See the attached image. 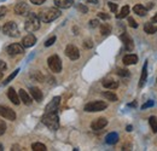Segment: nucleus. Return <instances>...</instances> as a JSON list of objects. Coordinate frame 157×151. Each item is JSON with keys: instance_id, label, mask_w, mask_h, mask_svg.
<instances>
[{"instance_id": "obj_1", "label": "nucleus", "mask_w": 157, "mask_h": 151, "mask_svg": "<svg viewBox=\"0 0 157 151\" xmlns=\"http://www.w3.org/2000/svg\"><path fill=\"white\" fill-rule=\"evenodd\" d=\"M41 121L51 131H57L59 128V118L56 113H46L42 116Z\"/></svg>"}, {"instance_id": "obj_2", "label": "nucleus", "mask_w": 157, "mask_h": 151, "mask_svg": "<svg viewBox=\"0 0 157 151\" xmlns=\"http://www.w3.org/2000/svg\"><path fill=\"white\" fill-rule=\"evenodd\" d=\"M60 16V11L56 7H48L46 10H42L39 14V18L44 23H50Z\"/></svg>"}, {"instance_id": "obj_3", "label": "nucleus", "mask_w": 157, "mask_h": 151, "mask_svg": "<svg viewBox=\"0 0 157 151\" xmlns=\"http://www.w3.org/2000/svg\"><path fill=\"white\" fill-rule=\"evenodd\" d=\"M40 18L39 16H36L35 14H28L27 15V19H25V24H24V28L27 32L29 33H33L35 30H38L40 28Z\"/></svg>"}, {"instance_id": "obj_4", "label": "nucleus", "mask_w": 157, "mask_h": 151, "mask_svg": "<svg viewBox=\"0 0 157 151\" xmlns=\"http://www.w3.org/2000/svg\"><path fill=\"white\" fill-rule=\"evenodd\" d=\"M2 32L5 35L10 37V38H17L20 35V29L17 27V24L15 22H7L5 23V25L2 27Z\"/></svg>"}, {"instance_id": "obj_5", "label": "nucleus", "mask_w": 157, "mask_h": 151, "mask_svg": "<svg viewBox=\"0 0 157 151\" xmlns=\"http://www.w3.org/2000/svg\"><path fill=\"white\" fill-rule=\"evenodd\" d=\"M108 108V104L105 102H100V100H96V102H91L88 104L85 105V111L87 113H97V111H103Z\"/></svg>"}, {"instance_id": "obj_6", "label": "nucleus", "mask_w": 157, "mask_h": 151, "mask_svg": "<svg viewBox=\"0 0 157 151\" xmlns=\"http://www.w3.org/2000/svg\"><path fill=\"white\" fill-rule=\"evenodd\" d=\"M47 64H48V68H50L53 73H60V72H62V62H60V59H59L58 56L53 55V56L48 57Z\"/></svg>"}, {"instance_id": "obj_7", "label": "nucleus", "mask_w": 157, "mask_h": 151, "mask_svg": "<svg viewBox=\"0 0 157 151\" xmlns=\"http://www.w3.org/2000/svg\"><path fill=\"white\" fill-rule=\"evenodd\" d=\"M0 116L9 120V121H15L16 120V113L11 108L5 106V105H0Z\"/></svg>"}, {"instance_id": "obj_8", "label": "nucleus", "mask_w": 157, "mask_h": 151, "mask_svg": "<svg viewBox=\"0 0 157 151\" xmlns=\"http://www.w3.org/2000/svg\"><path fill=\"white\" fill-rule=\"evenodd\" d=\"M65 55L68 56V58H70L71 60H76L80 57V51L76 46L74 45H68L65 48Z\"/></svg>"}, {"instance_id": "obj_9", "label": "nucleus", "mask_w": 157, "mask_h": 151, "mask_svg": "<svg viewBox=\"0 0 157 151\" xmlns=\"http://www.w3.org/2000/svg\"><path fill=\"white\" fill-rule=\"evenodd\" d=\"M6 52L10 56H17V55L23 53V46L20 45V44H11L10 46H7Z\"/></svg>"}, {"instance_id": "obj_10", "label": "nucleus", "mask_w": 157, "mask_h": 151, "mask_svg": "<svg viewBox=\"0 0 157 151\" xmlns=\"http://www.w3.org/2000/svg\"><path fill=\"white\" fill-rule=\"evenodd\" d=\"M108 125V120L105 117H99V118H96L92 123H91V127L93 131H100L103 130L105 126Z\"/></svg>"}, {"instance_id": "obj_11", "label": "nucleus", "mask_w": 157, "mask_h": 151, "mask_svg": "<svg viewBox=\"0 0 157 151\" xmlns=\"http://www.w3.org/2000/svg\"><path fill=\"white\" fill-rule=\"evenodd\" d=\"M59 103H60V97H55L45 108V111L46 113H56L57 108H58Z\"/></svg>"}, {"instance_id": "obj_12", "label": "nucleus", "mask_w": 157, "mask_h": 151, "mask_svg": "<svg viewBox=\"0 0 157 151\" xmlns=\"http://www.w3.org/2000/svg\"><path fill=\"white\" fill-rule=\"evenodd\" d=\"M121 40H122V42H123V45H124V47H126L127 51H132L133 50V47H134L133 40H132V38L127 33H123L121 35Z\"/></svg>"}, {"instance_id": "obj_13", "label": "nucleus", "mask_w": 157, "mask_h": 151, "mask_svg": "<svg viewBox=\"0 0 157 151\" xmlns=\"http://www.w3.org/2000/svg\"><path fill=\"white\" fill-rule=\"evenodd\" d=\"M15 12H16L17 15H21V16L28 15V14H29V6H28L25 2H18V4L15 6Z\"/></svg>"}, {"instance_id": "obj_14", "label": "nucleus", "mask_w": 157, "mask_h": 151, "mask_svg": "<svg viewBox=\"0 0 157 151\" xmlns=\"http://www.w3.org/2000/svg\"><path fill=\"white\" fill-rule=\"evenodd\" d=\"M35 42H36V38H35L33 34H28L27 37H24L23 40H22V46L28 48V47L34 46V45H35Z\"/></svg>"}, {"instance_id": "obj_15", "label": "nucleus", "mask_w": 157, "mask_h": 151, "mask_svg": "<svg viewBox=\"0 0 157 151\" xmlns=\"http://www.w3.org/2000/svg\"><path fill=\"white\" fill-rule=\"evenodd\" d=\"M7 97H9V99H10L15 105H20V103H21L20 95H17V92H16L12 87L9 88V91H7Z\"/></svg>"}, {"instance_id": "obj_16", "label": "nucleus", "mask_w": 157, "mask_h": 151, "mask_svg": "<svg viewBox=\"0 0 157 151\" xmlns=\"http://www.w3.org/2000/svg\"><path fill=\"white\" fill-rule=\"evenodd\" d=\"M18 95H20V99L25 104V105H30V104H32V98H30V95H28L23 88L18 91Z\"/></svg>"}, {"instance_id": "obj_17", "label": "nucleus", "mask_w": 157, "mask_h": 151, "mask_svg": "<svg viewBox=\"0 0 157 151\" xmlns=\"http://www.w3.org/2000/svg\"><path fill=\"white\" fill-rule=\"evenodd\" d=\"M122 62H123V64H126V65L137 64V63H138V57L136 56V55H127V56L123 57Z\"/></svg>"}, {"instance_id": "obj_18", "label": "nucleus", "mask_w": 157, "mask_h": 151, "mask_svg": "<svg viewBox=\"0 0 157 151\" xmlns=\"http://www.w3.org/2000/svg\"><path fill=\"white\" fill-rule=\"evenodd\" d=\"M55 5L58 9H69L73 5V0H55Z\"/></svg>"}, {"instance_id": "obj_19", "label": "nucleus", "mask_w": 157, "mask_h": 151, "mask_svg": "<svg viewBox=\"0 0 157 151\" xmlns=\"http://www.w3.org/2000/svg\"><path fill=\"white\" fill-rule=\"evenodd\" d=\"M105 141H106L108 144H110V145L116 144V143L118 141V134L115 132L109 133V134L106 135V138H105Z\"/></svg>"}, {"instance_id": "obj_20", "label": "nucleus", "mask_w": 157, "mask_h": 151, "mask_svg": "<svg viewBox=\"0 0 157 151\" xmlns=\"http://www.w3.org/2000/svg\"><path fill=\"white\" fill-rule=\"evenodd\" d=\"M146 79H147V62H145L144 64V68H143V73L140 76V81H139V87H143L146 82Z\"/></svg>"}, {"instance_id": "obj_21", "label": "nucleus", "mask_w": 157, "mask_h": 151, "mask_svg": "<svg viewBox=\"0 0 157 151\" xmlns=\"http://www.w3.org/2000/svg\"><path fill=\"white\" fill-rule=\"evenodd\" d=\"M30 95H32V97H33L36 102H41V100H42V92L40 91L38 87H32V88H30Z\"/></svg>"}, {"instance_id": "obj_22", "label": "nucleus", "mask_w": 157, "mask_h": 151, "mask_svg": "<svg viewBox=\"0 0 157 151\" xmlns=\"http://www.w3.org/2000/svg\"><path fill=\"white\" fill-rule=\"evenodd\" d=\"M103 86L105 87V88H109V90H115V88H117L118 87V82L117 81H115V80H104L103 81Z\"/></svg>"}, {"instance_id": "obj_23", "label": "nucleus", "mask_w": 157, "mask_h": 151, "mask_svg": "<svg viewBox=\"0 0 157 151\" xmlns=\"http://www.w3.org/2000/svg\"><path fill=\"white\" fill-rule=\"evenodd\" d=\"M144 30H145L146 34H155L157 32V27L155 24H152L151 22H147L144 25Z\"/></svg>"}, {"instance_id": "obj_24", "label": "nucleus", "mask_w": 157, "mask_h": 151, "mask_svg": "<svg viewBox=\"0 0 157 151\" xmlns=\"http://www.w3.org/2000/svg\"><path fill=\"white\" fill-rule=\"evenodd\" d=\"M133 11H134V14H137L138 16H145L147 14V9L143 5H136L133 7Z\"/></svg>"}, {"instance_id": "obj_25", "label": "nucleus", "mask_w": 157, "mask_h": 151, "mask_svg": "<svg viewBox=\"0 0 157 151\" xmlns=\"http://www.w3.org/2000/svg\"><path fill=\"white\" fill-rule=\"evenodd\" d=\"M110 33H111V25H110V24H108V23L100 24V34H101V35L106 37V35H109Z\"/></svg>"}, {"instance_id": "obj_26", "label": "nucleus", "mask_w": 157, "mask_h": 151, "mask_svg": "<svg viewBox=\"0 0 157 151\" xmlns=\"http://www.w3.org/2000/svg\"><path fill=\"white\" fill-rule=\"evenodd\" d=\"M129 11H131V9H129V6L128 5H124L123 7H122V10H121V12L118 14L117 17L118 19H122V18H124V17H127L128 16V14H129Z\"/></svg>"}, {"instance_id": "obj_27", "label": "nucleus", "mask_w": 157, "mask_h": 151, "mask_svg": "<svg viewBox=\"0 0 157 151\" xmlns=\"http://www.w3.org/2000/svg\"><path fill=\"white\" fill-rule=\"evenodd\" d=\"M104 95V98H106L108 100H110V102H117V95H115L114 92H110V91H106V92H104L103 93Z\"/></svg>"}, {"instance_id": "obj_28", "label": "nucleus", "mask_w": 157, "mask_h": 151, "mask_svg": "<svg viewBox=\"0 0 157 151\" xmlns=\"http://www.w3.org/2000/svg\"><path fill=\"white\" fill-rule=\"evenodd\" d=\"M149 123H150V127L154 133H157V117L156 116H151L149 118Z\"/></svg>"}, {"instance_id": "obj_29", "label": "nucleus", "mask_w": 157, "mask_h": 151, "mask_svg": "<svg viewBox=\"0 0 157 151\" xmlns=\"http://www.w3.org/2000/svg\"><path fill=\"white\" fill-rule=\"evenodd\" d=\"M32 149H33V151H46L47 150L46 145H44L42 143H34V144L32 145Z\"/></svg>"}, {"instance_id": "obj_30", "label": "nucleus", "mask_w": 157, "mask_h": 151, "mask_svg": "<svg viewBox=\"0 0 157 151\" xmlns=\"http://www.w3.org/2000/svg\"><path fill=\"white\" fill-rule=\"evenodd\" d=\"M18 72H20V69L15 70V72H13V73H12L11 75L9 76V77H6V79H5L4 81H2V83H4V85H7L9 82H11V81H12V80H13V79H15V77L17 76V74H18Z\"/></svg>"}, {"instance_id": "obj_31", "label": "nucleus", "mask_w": 157, "mask_h": 151, "mask_svg": "<svg viewBox=\"0 0 157 151\" xmlns=\"http://www.w3.org/2000/svg\"><path fill=\"white\" fill-rule=\"evenodd\" d=\"M117 75L120 76H123V77H128L129 76V72L127 69H117Z\"/></svg>"}, {"instance_id": "obj_32", "label": "nucleus", "mask_w": 157, "mask_h": 151, "mask_svg": "<svg viewBox=\"0 0 157 151\" xmlns=\"http://www.w3.org/2000/svg\"><path fill=\"white\" fill-rule=\"evenodd\" d=\"M5 132H6V123L4 122V120L0 118V135H2Z\"/></svg>"}, {"instance_id": "obj_33", "label": "nucleus", "mask_w": 157, "mask_h": 151, "mask_svg": "<svg viewBox=\"0 0 157 151\" xmlns=\"http://www.w3.org/2000/svg\"><path fill=\"white\" fill-rule=\"evenodd\" d=\"M83 46H85L86 48H92V47H93L92 40H91V39H86V40L83 41Z\"/></svg>"}, {"instance_id": "obj_34", "label": "nucleus", "mask_w": 157, "mask_h": 151, "mask_svg": "<svg viewBox=\"0 0 157 151\" xmlns=\"http://www.w3.org/2000/svg\"><path fill=\"white\" fill-rule=\"evenodd\" d=\"M128 24H129L132 28H138L137 21H136L134 18H132V17H128Z\"/></svg>"}, {"instance_id": "obj_35", "label": "nucleus", "mask_w": 157, "mask_h": 151, "mask_svg": "<svg viewBox=\"0 0 157 151\" xmlns=\"http://www.w3.org/2000/svg\"><path fill=\"white\" fill-rule=\"evenodd\" d=\"M55 41H56V37H52V38H50L46 42H45V46H46V47H50L51 45L55 44Z\"/></svg>"}, {"instance_id": "obj_36", "label": "nucleus", "mask_w": 157, "mask_h": 151, "mask_svg": "<svg viewBox=\"0 0 157 151\" xmlns=\"http://www.w3.org/2000/svg\"><path fill=\"white\" fill-rule=\"evenodd\" d=\"M98 17L100 19H105V21L110 19V16H109L108 14H105V12H99V14H98Z\"/></svg>"}, {"instance_id": "obj_37", "label": "nucleus", "mask_w": 157, "mask_h": 151, "mask_svg": "<svg viewBox=\"0 0 157 151\" xmlns=\"http://www.w3.org/2000/svg\"><path fill=\"white\" fill-rule=\"evenodd\" d=\"M152 105H154V100H149V102H146L145 104H143L141 109L144 110V109H147V108H150V106H152Z\"/></svg>"}, {"instance_id": "obj_38", "label": "nucleus", "mask_w": 157, "mask_h": 151, "mask_svg": "<svg viewBox=\"0 0 157 151\" xmlns=\"http://www.w3.org/2000/svg\"><path fill=\"white\" fill-rule=\"evenodd\" d=\"M78 11H81L82 14H86V12L88 11V9H87L85 5H81V4H78Z\"/></svg>"}, {"instance_id": "obj_39", "label": "nucleus", "mask_w": 157, "mask_h": 151, "mask_svg": "<svg viewBox=\"0 0 157 151\" xmlns=\"http://www.w3.org/2000/svg\"><path fill=\"white\" fill-rule=\"evenodd\" d=\"M109 9L115 14V12L117 11V5H116V4H114V2H109Z\"/></svg>"}, {"instance_id": "obj_40", "label": "nucleus", "mask_w": 157, "mask_h": 151, "mask_svg": "<svg viewBox=\"0 0 157 151\" xmlns=\"http://www.w3.org/2000/svg\"><path fill=\"white\" fill-rule=\"evenodd\" d=\"M99 25V21L98 19H92V21H90V27H92V28H96V27H98Z\"/></svg>"}, {"instance_id": "obj_41", "label": "nucleus", "mask_w": 157, "mask_h": 151, "mask_svg": "<svg viewBox=\"0 0 157 151\" xmlns=\"http://www.w3.org/2000/svg\"><path fill=\"white\" fill-rule=\"evenodd\" d=\"M6 12H7V9L5 6H0V18L4 17L6 15Z\"/></svg>"}, {"instance_id": "obj_42", "label": "nucleus", "mask_w": 157, "mask_h": 151, "mask_svg": "<svg viewBox=\"0 0 157 151\" xmlns=\"http://www.w3.org/2000/svg\"><path fill=\"white\" fill-rule=\"evenodd\" d=\"M6 68H7L6 63H5L4 60H1V59H0V70H1V72H4V70H5Z\"/></svg>"}, {"instance_id": "obj_43", "label": "nucleus", "mask_w": 157, "mask_h": 151, "mask_svg": "<svg viewBox=\"0 0 157 151\" xmlns=\"http://www.w3.org/2000/svg\"><path fill=\"white\" fill-rule=\"evenodd\" d=\"M46 0H30V2L32 4H34V5H41V4H44Z\"/></svg>"}, {"instance_id": "obj_44", "label": "nucleus", "mask_w": 157, "mask_h": 151, "mask_svg": "<svg viewBox=\"0 0 157 151\" xmlns=\"http://www.w3.org/2000/svg\"><path fill=\"white\" fill-rule=\"evenodd\" d=\"M145 7H146L147 10H150V9H152V7H154V2H149V4H147V5L145 6Z\"/></svg>"}, {"instance_id": "obj_45", "label": "nucleus", "mask_w": 157, "mask_h": 151, "mask_svg": "<svg viewBox=\"0 0 157 151\" xmlns=\"http://www.w3.org/2000/svg\"><path fill=\"white\" fill-rule=\"evenodd\" d=\"M152 22H155V23H157V14L152 17Z\"/></svg>"}, {"instance_id": "obj_46", "label": "nucleus", "mask_w": 157, "mask_h": 151, "mask_svg": "<svg viewBox=\"0 0 157 151\" xmlns=\"http://www.w3.org/2000/svg\"><path fill=\"white\" fill-rule=\"evenodd\" d=\"M127 131L131 132V131H132V126H127Z\"/></svg>"}, {"instance_id": "obj_47", "label": "nucleus", "mask_w": 157, "mask_h": 151, "mask_svg": "<svg viewBox=\"0 0 157 151\" xmlns=\"http://www.w3.org/2000/svg\"><path fill=\"white\" fill-rule=\"evenodd\" d=\"M136 105H137V103H136V102H134V103H131V104H129V106H136Z\"/></svg>"}, {"instance_id": "obj_48", "label": "nucleus", "mask_w": 157, "mask_h": 151, "mask_svg": "<svg viewBox=\"0 0 157 151\" xmlns=\"http://www.w3.org/2000/svg\"><path fill=\"white\" fill-rule=\"evenodd\" d=\"M2 150H4V148H2V145L0 144V151H2Z\"/></svg>"}, {"instance_id": "obj_49", "label": "nucleus", "mask_w": 157, "mask_h": 151, "mask_svg": "<svg viewBox=\"0 0 157 151\" xmlns=\"http://www.w3.org/2000/svg\"><path fill=\"white\" fill-rule=\"evenodd\" d=\"M1 77H2V73H1V70H0V80H1Z\"/></svg>"}]
</instances>
